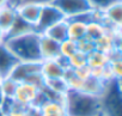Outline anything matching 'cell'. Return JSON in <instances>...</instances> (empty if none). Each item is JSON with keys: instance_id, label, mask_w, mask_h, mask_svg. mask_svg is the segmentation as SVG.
<instances>
[{"instance_id": "29", "label": "cell", "mask_w": 122, "mask_h": 116, "mask_svg": "<svg viewBox=\"0 0 122 116\" xmlns=\"http://www.w3.org/2000/svg\"><path fill=\"white\" fill-rule=\"evenodd\" d=\"M73 72L81 80H86V79H89L91 77V68L87 65H85L83 67H79V68H76V70H73Z\"/></svg>"}, {"instance_id": "21", "label": "cell", "mask_w": 122, "mask_h": 116, "mask_svg": "<svg viewBox=\"0 0 122 116\" xmlns=\"http://www.w3.org/2000/svg\"><path fill=\"white\" fill-rule=\"evenodd\" d=\"M64 79L66 80V84L68 86V91H72V92H81V89H83V84H84V80H81L80 78H78L73 70L68 68L66 70L65 74H64Z\"/></svg>"}, {"instance_id": "37", "label": "cell", "mask_w": 122, "mask_h": 116, "mask_svg": "<svg viewBox=\"0 0 122 116\" xmlns=\"http://www.w3.org/2000/svg\"><path fill=\"white\" fill-rule=\"evenodd\" d=\"M117 1H122V0H117Z\"/></svg>"}, {"instance_id": "2", "label": "cell", "mask_w": 122, "mask_h": 116, "mask_svg": "<svg viewBox=\"0 0 122 116\" xmlns=\"http://www.w3.org/2000/svg\"><path fill=\"white\" fill-rule=\"evenodd\" d=\"M66 116H96L102 111L101 99L81 92H72L65 97Z\"/></svg>"}, {"instance_id": "3", "label": "cell", "mask_w": 122, "mask_h": 116, "mask_svg": "<svg viewBox=\"0 0 122 116\" xmlns=\"http://www.w3.org/2000/svg\"><path fill=\"white\" fill-rule=\"evenodd\" d=\"M101 99L102 112L107 116H122V93L121 80H114L107 84Z\"/></svg>"}, {"instance_id": "12", "label": "cell", "mask_w": 122, "mask_h": 116, "mask_svg": "<svg viewBox=\"0 0 122 116\" xmlns=\"http://www.w3.org/2000/svg\"><path fill=\"white\" fill-rule=\"evenodd\" d=\"M103 12V24L105 28H121L122 26V1H115L108 6Z\"/></svg>"}, {"instance_id": "34", "label": "cell", "mask_w": 122, "mask_h": 116, "mask_svg": "<svg viewBox=\"0 0 122 116\" xmlns=\"http://www.w3.org/2000/svg\"><path fill=\"white\" fill-rule=\"evenodd\" d=\"M6 4H9V0H0V6H4Z\"/></svg>"}, {"instance_id": "11", "label": "cell", "mask_w": 122, "mask_h": 116, "mask_svg": "<svg viewBox=\"0 0 122 116\" xmlns=\"http://www.w3.org/2000/svg\"><path fill=\"white\" fill-rule=\"evenodd\" d=\"M40 55L42 60H50V59H59L60 57V43L51 40L50 37L40 34Z\"/></svg>"}, {"instance_id": "19", "label": "cell", "mask_w": 122, "mask_h": 116, "mask_svg": "<svg viewBox=\"0 0 122 116\" xmlns=\"http://www.w3.org/2000/svg\"><path fill=\"white\" fill-rule=\"evenodd\" d=\"M110 61V56L103 51L93 50L87 55V66L90 68H102L108 66Z\"/></svg>"}, {"instance_id": "25", "label": "cell", "mask_w": 122, "mask_h": 116, "mask_svg": "<svg viewBox=\"0 0 122 116\" xmlns=\"http://www.w3.org/2000/svg\"><path fill=\"white\" fill-rule=\"evenodd\" d=\"M77 48H78V51H80L85 55H89L90 53L96 50V44H95V41H92L85 36L77 41Z\"/></svg>"}, {"instance_id": "7", "label": "cell", "mask_w": 122, "mask_h": 116, "mask_svg": "<svg viewBox=\"0 0 122 116\" xmlns=\"http://www.w3.org/2000/svg\"><path fill=\"white\" fill-rule=\"evenodd\" d=\"M67 70V64L65 59H50L41 61V74L44 79H55L64 78V74Z\"/></svg>"}, {"instance_id": "33", "label": "cell", "mask_w": 122, "mask_h": 116, "mask_svg": "<svg viewBox=\"0 0 122 116\" xmlns=\"http://www.w3.org/2000/svg\"><path fill=\"white\" fill-rule=\"evenodd\" d=\"M23 1H24V0H9V4L16 7L17 5H19V4H20V3H23Z\"/></svg>"}, {"instance_id": "14", "label": "cell", "mask_w": 122, "mask_h": 116, "mask_svg": "<svg viewBox=\"0 0 122 116\" xmlns=\"http://www.w3.org/2000/svg\"><path fill=\"white\" fill-rule=\"evenodd\" d=\"M18 60L15 57V55L7 49L5 44L0 45V76L7 77L17 65Z\"/></svg>"}, {"instance_id": "4", "label": "cell", "mask_w": 122, "mask_h": 116, "mask_svg": "<svg viewBox=\"0 0 122 116\" xmlns=\"http://www.w3.org/2000/svg\"><path fill=\"white\" fill-rule=\"evenodd\" d=\"M51 4L66 19L83 16L92 10L89 0H54Z\"/></svg>"}, {"instance_id": "17", "label": "cell", "mask_w": 122, "mask_h": 116, "mask_svg": "<svg viewBox=\"0 0 122 116\" xmlns=\"http://www.w3.org/2000/svg\"><path fill=\"white\" fill-rule=\"evenodd\" d=\"M16 18H17V10L15 6L10 4L0 6V29L4 30L5 34L10 30Z\"/></svg>"}, {"instance_id": "20", "label": "cell", "mask_w": 122, "mask_h": 116, "mask_svg": "<svg viewBox=\"0 0 122 116\" xmlns=\"http://www.w3.org/2000/svg\"><path fill=\"white\" fill-rule=\"evenodd\" d=\"M105 32H107V28L101 22H93V20H91V22H89L86 24V34H85V36L89 37L92 41H97Z\"/></svg>"}, {"instance_id": "27", "label": "cell", "mask_w": 122, "mask_h": 116, "mask_svg": "<svg viewBox=\"0 0 122 116\" xmlns=\"http://www.w3.org/2000/svg\"><path fill=\"white\" fill-rule=\"evenodd\" d=\"M25 81L29 83V84H31V85H34V86H36L37 89L42 90V89L44 87V81H46V79H44V77L41 74V72H38V73H35V74L30 76Z\"/></svg>"}, {"instance_id": "26", "label": "cell", "mask_w": 122, "mask_h": 116, "mask_svg": "<svg viewBox=\"0 0 122 116\" xmlns=\"http://www.w3.org/2000/svg\"><path fill=\"white\" fill-rule=\"evenodd\" d=\"M28 108L29 106H25L23 104H19L17 102L13 101L9 112L6 114V116H25L26 111H28Z\"/></svg>"}, {"instance_id": "28", "label": "cell", "mask_w": 122, "mask_h": 116, "mask_svg": "<svg viewBox=\"0 0 122 116\" xmlns=\"http://www.w3.org/2000/svg\"><path fill=\"white\" fill-rule=\"evenodd\" d=\"M115 1H117V0H89L92 10H99V11L105 10L108 6H110Z\"/></svg>"}, {"instance_id": "6", "label": "cell", "mask_w": 122, "mask_h": 116, "mask_svg": "<svg viewBox=\"0 0 122 116\" xmlns=\"http://www.w3.org/2000/svg\"><path fill=\"white\" fill-rule=\"evenodd\" d=\"M40 91H41L40 89H37L36 86H34L26 81L18 83L16 92L13 95V101L19 104H23L25 106H32L37 99Z\"/></svg>"}, {"instance_id": "5", "label": "cell", "mask_w": 122, "mask_h": 116, "mask_svg": "<svg viewBox=\"0 0 122 116\" xmlns=\"http://www.w3.org/2000/svg\"><path fill=\"white\" fill-rule=\"evenodd\" d=\"M62 19H66V18L53 4L42 5L40 18H38L37 24L35 25V30L38 34H43L48 28H50L51 25H54L55 23L62 20Z\"/></svg>"}, {"instance_id": "23", "label": "cell", "mask_w": 122, "mask_h": 116, "mask_svg": "<svg viewBox=\"0 0 122 116\" xmlns=\"http://www.w3.org/2000/svg\"><path fill=\"white\" fill-rule=\"evenodd\" d=\"M77 51H78L77 41H73L71 38H66L65 41L60 42V57L61 59L67 60L70 56H72Z\"/></svg>"}, {"instance_id": "8", "label": "cell", "mask_w": 122, "mask_h": 116, "mask_svg": "<svg viewBox=\"0 0 122 116\" xmlns=\"http://www.w3.org/2000/svg\"><path fill=\"white\" fill-rule=\"evenodd\" d=\"M91 11L89 13L83 15V16L66 19L67 20V37L68 38H71L73 41H78V40L85 37L86 24L89 22H91Z\"/></svg>"}, {"instance_id": "13", "label": "cell", "mask_w": 122, "mask_h": 116, "mask_svg": "<svg viewBox=\"0 0 122 116\" xmlns=\"http://www.w3.org/2000/svg\"><path fill=\"white\" fill-rule=\"evenodd\" d=\"M41 116H66L65 99H46L40 106Z\"/></svg>"}, {"instance_id": "1", "label": "cell", "mask_w": 122, "mask_h": 116, "mask_svg": "<svg viewBox=\"0 0 122 116\" xmlns=\"http://www.w3.org/2000/svg\"><path fill=\"white\" fill-rule=\"evenodd\" d=\"M40 34L31 32L15 38H7L5 45L18 61H41Z\"/></svg>"}, {"instance_id": "35", "label": "cell", "mask_w": 122, "mask_h": 116, "mask_svg": "<svg viewBox=\"0 0 122 116\" xmlns=\"http://www.w3.org/2000/svg\"><path fill=\"white\" fill-rule=\"evenodd\" d=\"M96 116H107V115H105V114H103V112L101 111V112H99L98 115H96Z\"/></svg>"}, {"instance_id": "22", "label": "cell", "mask_w": 122, "mask_h": 116, "mask_svg": "<svg viewBox=\"0 0 122 116\" xmlns=\"http://www.w3.org/2000/svg\"><path fill=\"white\" fill-rule=\"evenodd\" d=\"M18 83L12 79L10 76L7 77H3L0 80V91H1L3 96L6 98H13V95L16 92Z\"/></svg>"}, {"instance_id": "10", "label": "cell", "mask_w": 122, "mask_h": 116, "mask_svg": "<svg viewBox=\"0 0 122 116\" xmlns=\"http://www.w3.org/2000/svg\"><path fill=\"white\" fill-rule=\"evenodd\" d=\"M41 9H42V5L31 3V1H23L16 6L18 17H20L23 20H25L26 23H29L34 26L38 22Z\"/></svg>"}, {"instance_id": "18", "label": "cell", "mask_w": 122, "mask_h": 116, "mask_svg": "<svg viewBox=\"0 0 122 116\" xmlns=\"http://www.w3.org/2000/svg\"><path fill=\"white\" fill-rule=\"evenodd\" d=\"M43 35L50 37L51 40L56 41V42H62L65 41L67 37V20L66 19H62L57 23H55L54 25H51L50 28H48Z\"/></svg>"}, {"instance_id": "16", "label": "cell", "mask_w": 122, "mask_h": 116, "mask_svg": "<svg viewBox=\"0 0 122 116\" xmlns=\"http://www.w3.org/2000/svg\"><path fill=\"white\" fill-rule=\"evenodd\" d=\"M31 32H36L35 26L29 24V23H26L20 17H18V15H17L16 20L13 22V24L10 28V30L6 32V40L7 38L19 37V36H23V35H26V34H31Z\"/></svg>"}, {"instance_id": "24", "label": "cell", "mask_w": 122, "mask_h": 116, "mask_svg": "<svg viewBox=\"0 0 122 116\" xmlns=\"http://www.w3.org/2000/svg\"><path fill=\"white\" fill-rule=\"evenodd\" d=\"M66 64H67V67L71 70L83 67V66L87 65V55H85L80 51H77L66 60Z\"/></svg>"}, {"instance_id": "30", "label": "cell", "mask_w": 122, "mask_h": 116, "mask_svg": "<svg viewBox=\"0 0 122 116\" xmlns=\"http://www.w3.org/2000/svg\"><path fill=\"white\" fill-rule=\"evenodd\" d=\"M25 116H41V112H40V109L37 106H29L28 108V111L25 114Z\"/></svg>"}, {"instance_id": "9", "label": "cell", "mask_w": 122, "mask_h": 116, "mask_svg": "<svg viewBox=\"0 0 122 116\" xmlns=\"http://www.w3.org/2000/svg\"><path fill=\"white\" fill-rule=\"evenodd\" d=\"M38 72H41V61H18L10 73V77L17 83H22Z\"/></svg>"}, {"instance_id": "31", "label": "cell", "mask_w": 122, "mask_h": 116, "mask_svg": "<svg viewBox=\"0 0 122 116\" xmlns=\"http://www.w3.org/2000/svg\"><path fill=\"white\" fill-rule=\"evenodd\" d=\"M24 1H31V3H36L40 5H46V4H51L54 0H24Z\"/></svg>"}, {"instance_id": "36", "label": "cell", "mask_w": 122, "mask_h": 116, "mask_svg": "<svg viewBox=\"0 0 122 116\" xmlns=\"http://www.w3.org/2000/svg\"><path fill=\"white\" fill-rule=\"evenodd\" d=\"M1 78H3V77H1V76H0V80H1Z\"/></svg>"}, {"instance_id": "15", "label": "cell", "mask_w": 122, "mask_h": 116, "mask_svg": "<svg viewBox=\"0 0 122 116\" xmlns=\"http://www.w3.org/2000/svg\"><path fill=\"white\" fill-rule=\"evenodd\" d=\"M107 84L108 83H104V81H102L99 79H96L93 77H90L89 79L84 80L81 93H85V95H89V96H92V97L101 98L103 96L104 91H105Z\"/></svg>"}, {"instance_id": "32", "label": "cell", "mask_w": 122, "mask_h": 116, "mask_svg": "<svg viewBox=\"0 0 122 116\" xmlns=\"http://www.w3.org/2000/svg\"><path fill=\"white\" fill-rule=\"evenodd\" d=\"M5 41H6V34H5V31H4V30L0 29V45L4 44V43H5Z\"/></svg>"}]
</instances>
